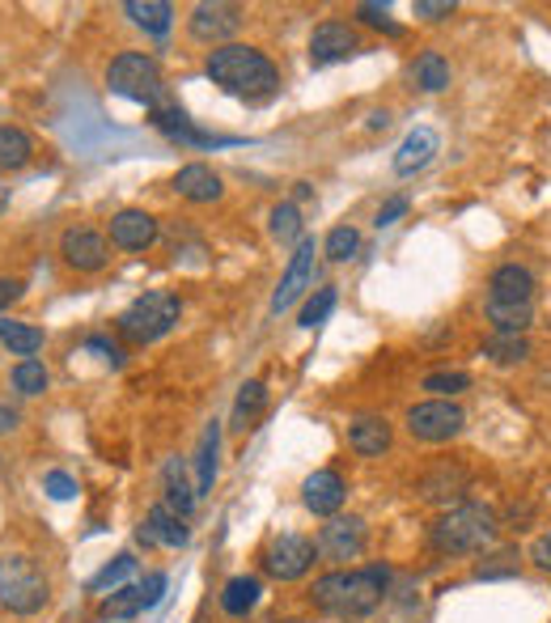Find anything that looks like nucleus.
Wrapping results in <instances>:
<instances>
[{
	"mask_svg": "<svg viewBox=\"0 0 551 623\" xmlns=\"http://www.w3.org/2000/svg\"><path fill=\"white\" fill-rule=\"evenodd\" d=\"M467 488V475L462 471H450V466H437L428 480H421V496L424 500H458V493Z\"/></svg>",
	"mask_w": 551,
	"mask_h": 623,
	"instance_id": "c756f323",
	"label": "nucleus"
},
{
	"mask_svg": "<svg viewBox=\"0 0 551 623\" xmlns=\"http://www.w3.org/2000/svg\"><path fill=\"white\" fill-rule=\"evenodd\" d=\"M131 568H136V559H131V552H124V556H115L97 577H90V590L102 593V590H119L124 581L131 577Z\"/></svg>",
	"mask_w": 551,
	"mask_h": 623,
	"instance_id": "4c0bfd02",
	"label": "nucleus"
},
{
	"mask_svg": "<svg viewBox=\"0 0 551 623\" xmlns=\"http://www.w3.org/2000/svg\"><path fill=\"white\" fill-rule=\"evenodd\" d=\"M407 208H412V199H407V196H390L387 204L378 208V221H374V226H378V230H387V226H394V221H399Z\"/></svg>",
	"mask_w": 551,
	"mask_h": 623,
	"instance_id": "c03bdc74",
	"label": "nucleus"
},
{
	"mask_svg": "<svg viewBox=\"0 0 551 623\" xmlns=\"http://www.w3.org/2000/svg\"><path fill=\"white\" fill-rule=\"evenodd\" d=\"M51 602V586L31 556H0V607L13 615H38Z\"/></svg>",
	"mask_w": 551,
	"mask_h": 623,
	"instance_id": "423d86ee",
	"label": "nucleus"
},
{
	"mask_svg": "<svg viewBox=\"0 0 551 623\" xmlns=\"http://www.w3.org/2000/svg\"><path fill=\"white\" fill-rule=\"evenodd\" d=\"M217 454H221V425L213 420V425L204 428V437H199V454H195V496L213 493V484H217Z\"/></svg>",
	"mask_w": 551,
	"mask_h": 623,
	"instance_id": "5701e85b",
	"label": "nucleus"
},
{
	"mask_svg": "<svg viewBox=\"0 0 551 623\" xmlns=\"http://www.w3.org/2000/svg\"><path fill=\"white\" fill-rule=\"evenodd\" d=\"M357 51H360V34L348 22H323V26H314V34H310V65L314 68L344 65Z\"/></svg>",
	"mask_w": 551,
	"mask_h": 623,
	"instance_id": "9d476101",
	"label": "nucleus"
},
{
	"mask_svg": "<svg viewBox=\"0 0 551 623\" xmlns=\"http://www.w3.org/2000/svg\"><path fill=\"white\" fill-rule=\"evenodd\" d=\"M22 293H26V285H22V280H13V276H0V314H4V310H9V305H13V301H18Z\"/></svg>",
	"mask_w": 551,
	"mask_h": 623,
	"instance_id": "49530a36",
	"label": "nucleus"
},
{
	"mask_svg": "<svg viewBox=\"0 0 551 623\" xmlns=\"http://www.w3.org/2000/svg\"><path fill=\"white\" fill-rule=\"evenodd\" d=\"M390 128V111H374L369 115V131H387Z\"/></svg>",
	"mask_w": 551,
	"mask_h": 623,
	"instance_id": "09e8293b",
	"label": "nucleus"
},
{
	"mask_svg": "<svg viewBox=\"0 0 551 623\" xmlns=\"http://www.w3.org/2000/svg\"><path fill=\"white\" fill-rule=\"evenodd\" d=\"M357 251H360V233L353 230V226H335V230L326 233V242H323V255L331 263H348V259H357Z\"/></svg>",
	"mask_w": 551,
	"mask_h": 623,
	"instance_id": "f704fd0d",
	"label": "nucleus"
},
{
	"mask_svg": "<svg viewBox=\"0 0 551 623\" xmlns=\"http://www.w3.org/2000/svg\"><path fill=\"white\" fill-rule=\"evenodd\" d=\"M437 149H441V136L433 128H412L403 136V145H399V153H394V174L399 178H412V174H421L424 165L437 158Z\"/></svg>",
	"mask_w": 551,
	"mask_h": 623,
	"instance_id": "6ab92c4d",
	"label": "nucleus"
},
{
	"mask_svg": "<svg viewBox=\"0 0 551 623\" xmlns=\"http://www.w3.org/2000/svg\"><path fill=\"white\" fill-rule=\"evenodd\" d=\"M47 382H51V373H47V365H43V361L26 357V361L13 365V391H18V394L34 399V394L47 391Z\"/></svg>",
	"mask_w": 551,
	"mask_h": 623,
	"instance_id": "72a5a7b5",
	"label": "nucleus"
},
{
	"mask_svg": "<svg viewBox=\"0 0 551 623\" xmlns=\"http://www.w3.org/2000/svg\"><path fill=\"white\" fill-rule=\"evenodd\" d=\"M412 85H416L421 94H441V90H450V60H446L441 51H421V56L412 60Z\"/></svg>",
	"mask_w": 551,
	"mask_h": 623,
	"instance_id": "412c9836",
	"label": "nucleus"
},
{
	"mask_svg": "<svg viewBox=\"0 0 551 623\" xmlns=\"http://www.w3.org/2000/svg\"><path fill=\"white\" fill-rule=\"evenodd\" d=\"M204 77L213 85H221L229 99L242 102H267L280 90V68L272 65L260 47H246V43L213 47L204 60Z\"/></svg>",
	"mask_w": 551,
	"mask_h": 623,
	"instance_id": "f257e3e1",
	"label": "nucleus"
},
{
	"mask_svg": "<svg viewBox=\"0 0 551 623\" xmlns=\"http://www.w3.org/2000/svg\"><path fill=\"white\" fill-rule=\"evenodd\" d=\"M301 500L314 518H335L348 500V484L335 475V471H314L306 484H301Z\"/></svg>",
	"mask_w": 551,
	"mask_h": 623,
	"instance_id": "2eb2a0df",
	"label": "nucleus"
},
{
	"mask_svg": "<svg viewBox=\"0 0 551 623\" xmlns=\"http://www.w3.org/2000/svg\"><path fill=\"white\" fill-rule=\"evenodd\" d=\"M496 526H501L496 509H487L480 500H458L428 526V543L441 556H471V552H484L496 539Z\"/></svg>",
	"mask_w": 551,
	"mask_h": 623,
	"instance_id": "7ed1b4c3",
	"label": "nucleus"
},
{
	"mask_svg": "<svg viewBox=\"0 0 551 623\" xmlns=\"http://www.w3.org/2000/svg\"><path fill=\"white\" fill-rule=\"evenodd\" d=\"M179 319H183V301L179 293H165V289H149V293H140L131 305L119 310V319H115V331L128 339V344H158L162 335L179 327Z\"/></svg>",
	"mask_w": 551,
	"mask_h": 623,
	"instance_id": "20e7f679",
	"label": "nucleus"
},
{
	"mask_svg": "<svg viewBox=\"0 0 551 623\" xmlns=\"http://www.w3.org/2000/svg\"><path fill=\"white\" fill-rule=\"evenodd\" d=\"M407 432L416 441H428V446H441V441H455L458 432L467 428V412L458 407L455 399H424V403H412L407 416H403Z\"/></svg>",
	"mask_w": 551,
	"mask_h": 623,
	"instance_id": "0eeeda50",
	"label": "nucleus"
},
{
	"mask_svg": "<svg viewBox=\"0 0 551 623\" xmlns=\"http://www.w3.org/2000/svg\"><path fill=\"white\" fill-rule=\"evenodd\" d=\"M394 441V428H390L387 416H357L348 425V450L360 454V459H382Z\"/></svg>",
	"mask_w": 551,
	"mask_h": 623,
	"instance_id": "aec40b11",
	"label": "nucleus"
},
{
	"mask_svg": "<svg viewBox=\"0 0 551 623\" xmlns=\"http://www.w3.org/2000/svg\"><path fill=\"white\" fill-rule=\"evenodd\" d=\"M484 357L492 365H521L530 357V339L526 335H492L484 344Z\"/></svg>",
	"mask_w": 551,
	"mask_h": 623,
	"instance_id": "473e14b6",
	"label": "nucleus"
},
{
	"mask_svg": "<svg viewBox=\"0 0 551 623\" xmlns=\"http://www.w3.org/2000/svg\"><path fill=\"white\" fill-rule=\"evenodd\" d=\"M145 611V590L140 586H119V590H111V598L102 602V620H136Z\"/></svg>",
	"mask_w": 551,
	"mask_h": 623,
	"instance_id": "7c9ffc66",
	"label": "nucleus"
},
{
	"mask_svg": "<svg viewBox=\"0 0 551 623\" xmlns=\"http://www.w3.org/2000/svg\"><path fill=\"white\" fill-rule=\"evenodd\" d=\"M170 187H174L183 199H192V204H217V199L226 196L221 174H217L213 165H204V162L183 165V170L174 174V183H170Z\"/></svg>",
	"mask_w": 551,
	"mask_h": 623,
	"instance_id": "a211bd4d",
	"label": "nucleus"
},
{
	"mask_svg": "<svg viewBox=\"0 0 551 623\" xmlns=\"http://www.w3.org/2000/svg\"><path fill=\"white\" fill-rule=\"evenodd\" d=\"M34 158V140L31 131H22L18 124H0V174H13V170H26Z\"/></svg>",
	"mask_w": 551,
	"mask_h": 623,
	"instance_id": "4be33fe9",
	"label": "nucleus"
},
{
	"mask_svg": "<svg viewBox=\"0 0 551 623\" xmlns=\"http://www.w3.org/2000/svg\"><path fill=\"white\" fill-rule=\"evenodd\" d=\"M165 586H170V577H165V573H149V581L140 586V590H145V611H153V607L162 602Z\"/></svg>",
	"mask_w": 551,
	"mask_h": 623,
	"instance_id": "a18cd8bd",
	"label": "nucleus"
},
{
	"mask_svg": "<svg viewBox=\"0 0 551 623\" xmlns=\"http://www.w3.org/2000/svg\"><path fill=\"white\" fill-rule=\"evenodd\" d=\"M263 407H267V387L255 378V382H246V387L238 391V399H233V416H229V425L238 428V432H246V428L263 416Z\"/></svg>",
	"mask_w": 551,
	"mask_h": 623,
	"instance_id": "bb28decb",
	"label": "nucleus"
},
{
	"mask_svg": "<svg viewBox=\"0 0 551 623\" xmlns=\"http://www.w3.org/2000/svg\"><path fill=\"white\" fill-rule=\"evenodd\" d=\"M85 353H97L111 369H119V365H124V348H119L115 339H106V335H90V339H85Z\"/></svg>",
	"mask_w": 551,
	"mask_h": 623,
	"instance_id": "a19ab883",
	"label": "nucleus"
},
{
	"mask_svg": "<svg viewBox=\"0 0 551 623\" xmlns=\"http://www.w3.org/2000/svg\"><path fill=\"white\" fill-rule=\"evenodd\" d=\"M496 564H480L475 568V577H484V581H492V577H514L518 573V559H514V552H501V556H492Z\"/></svg>",
	"mask_w": 551,
	"mask_h": 623,
	"instance_id": "37998d69",
	"label": "nucleus"
},
{
	"mask_svg": "<svg viewBox=\"0 0 551 623\" xmlns=\"http://www.w3.org/2000/svg\"><path fill=\"white\" fill-rule=\"evenodd\" d=\"M9 208V187H0V212Z\"/></svg>",
	"mask_w": 551,
	"mask_h": 623,
	"instance_id": "603ef678",
	"label": "nucleus"
},
{
	"mask_svg": "<svg viewBox=\"0 0 551 623\" xmlns=\"http://www.w3.org/2000/svg\"><path fill=\"white\" fill-rule=\"evenodd\" d=\"M60 255H65V263L72 267V272H102L106 263H111V246H106V238L97 230H90V226H72V230H65V238H60Z\"/></svg>",
	"mask_w": 551,
	"mask_h": 623,
	"instance_id": "f8f14e48",
	"label": "nucleus"
},
{
	"mask_svg": "<svg viewBox=\"0 0 551 623\" xmlns=\"http://www.w3.org/2000/svg\"><path fill=\"white\" fill-rule=\"evenodd\" d=\"M357 18L365 22V26H374V31H382V34H403V26L399 22H390V9L387 4H357Z\"/></svg>",
	"mask_w": 551,
	"mask_h": 623,
	"instance_id": "58836bf2",
	"label": "nucleus"
},
{
	"mask_svg": "<svg viewBox=\"0 0 551 623\" xmlns=\"http://www.w3.org/2000/svg\"><path fill=\"white\" fill-rule=\"evenodd\" d=\"M9 428H18V412H13V407H0V432H9Z\"/></svg>",
	"mask_w": 551,
	"mask_h": 623,
	"instance_id": "8fccbe9b",
	"label": "nucleus"
},
{
	"mask_svg": "<svg viewBox=\"0 0 551 623\" xmlns=\"http://www.w3.org/2000/svg\"><path fill=\"white\" fill-rule=\"evenodd\" d=\"M124 13L131 18V26H140L145 34H158V38L174 26V4H165V0H128Z\"/></svg>",
	"mask_w": 551,
	"mask_h": 623,
	"instance_id": "b1692460",
	"label": "nucleus"
},
{
	"mask_svg": "<svg viewBox=\"0 0 551 623\" xmlns=\"http://www.w3.org/2000/svg\"><path fill=\"white\" fill-rule=\"evenodd\" d=\"M136 539H140V543H162V547H187L192 530H187V518H179V514L162 500V505H153V509L145 514Z\"/></svg>",
	"mask_w": 551,
	"mask_h": 623,
	"instance_id": "dca6fc26",
	"label": "nucleus"
},
{
	"mask_svg": "<svg viewBox=\"0 0 551 623\" xmlns=\"http://www.w3.org/2000/svg\"><path fill=\"white\" fill-rule=\"evenodd\" d=\"M530 559H535L543 573H551V534H543V539L530 543Z\"/></svg>",
	"mask_w": 551,
	"mask_h": 623,
	"instance_id": "de8ad7c7",
	"label": "nucleus"
},
{
	"mask_svg": "<svg viewBox=\"0 0 551 623\" xmlns=\"http://www.w3.org/2000/svg\"><path fill=\"white\" fill-rule=\"evenodd\" d=\"M187 26H192V38H199V43H217V47H226L229 38L242 31V9H238V4H221V0H213V4H195Z\"/></svg>",
	"mask_w": 551,
	"mask_h": 623,
	"instance_id": "ddd939ff",
	"label": "nucleus"
},
{
	"mask_svg": "<svg viewBox=\"0 0 551 623\" xmlns=\"http://www.w3.org/2000/svg\"><path fill=\"white\" fill-rule=\"evenodd\" d=\"M319 556L323 559H335V564H344V559H357L365 552V518L357 514H335L331 522L319 530Z\"/></svg>",
	"mask_w": 551,
	"mask_h": 623,
	"instance_id": "9b49d317",
	"label": "nucleus"
},
{
	"mask_svg": "<svg viewBox=\"0 0 551 623\" xmlns=\"http://www.w3.org/2000/svg\"><path fill=\"white\" fill-rule=\"evenodd\" d=\"M43 493L51 496V500H72L77 496V480L68 471H47L43 475Z\"/></svg>",
	"mask_w": 551,
	"mask_h": 623,
	"instance_id": "ea45409f",
	"label": "nucleus"
},
{
	"mask_svg": "<svg viewBox=\"0 0 551 623\" xmlns=\"http://www.w3.org/2000/svg\"><path fill=\"white\" fill-rule=\"evenodd\" d=\"M314 556H319V547H314L306 534H280V539H272V547L263 552V568H267L276 581H297V577H306V573L314 568Z\"/></svg>",
	"mask_w": 551,
	"mask_h": 623,
	"instance_id": "6e6552de",
	"label": "nucleus"
},
{
	"mask_svg": "<svg viewBox=\"0 0 551 623\" xmlns=\"http://www.w3.org/2000/svg\"><path fill=\"white\" fill-rule=\"evenodd\" d=\"M487 301H514V305H530L535 301V272L521 263H501L487 276Z\"/></svg>",
	"mask_w": 551,
	"mask_h": 623,
	"instance_id": "f3484780",
	"label": "nucleus"
},
{
	"mask_svg": "<svg viewBox=\"0 0 551 623\" xmlns=\"http://www.w3.org/2000/svg\"><path fill=\"white\" fill-rule=\"evenodd\" d=\"M260 577H233V581H226V590H221V611L226 615H233V620H246L255 607H260Z\"/></svg>",
	"mask_w": 551,
	"mask_h": 623,
	"instance_id": "a878e982",
	"label": "nucleus"
},
{
	"mask_svg": "<svg viewBox=\"0 0 551 623\" xmlns=\"http://www.w3.org/2000/svg\"><path fill=\"white\" fill-rule=\"evenodd\" d=\"M310 192H314L310 183H297V187H292V196H297V199H310Z\"/></svg>",
	"mask_w": 551,
	"mask_h": 623,
	"instance_id": "3c124183",
	"label": "nucleus"
},
{
	"mask_svg": "<svg viewBox=\"0 0 551 623\" xmlns=\"http://www.w3.org/2000/svg\"><path fill=\"white\" fill-rule=\"evenodd\" d=\"M314 238H301L297 246H292L289 255V267H285V276H280V285H276V293H272V314H285L297 305V297L306 293L310 285H314Z\"/></svg>",
	"mask_w": 551,
	"mask_h": 623,
	"instance_id": "1a4fd4ad",
	"label": "nucleus"
},
{
	"mask_svg": "<svg viewBox=\"0 0 551 623\" xmlns=\"http://www.w3.org/2000/svg\"><path fill=\"white\" fill-rule=\"evenodd\" d=\"M106 90L115 99H128L136 106H158L165 99V81H162V68L153 56L145 51H119L111 65H106Z\"/></svg>",
	"mask_w": 551,
	"mask_h": 623,
	"instance_id": "39448f33",
	"label": "nucleus"
},
{
	"mask_svg": "<svg viewBox=\"0 0 551 623\" xmlns=\"http://www.w3.org/2000/svg\"><path fill=\"white\" fill-rule=\"evenodd\" d=\"M158 217H149L145 208H119L111 217V246L119 251H149L158 242Z\"/></svg>",
	"mask_w": 551,
	"mask_h": 623,
	"instance_id": "4468645a",
	"label": "nucleus"
},
{
	"mask_svg": "<svg viewBox=\"0 0 551 623\" xmlns=\"http://www.w3.org/2000/svg\"><path fill=\"white\" fill-rule=\"evenodd\" d=\"M484 314L496 335H526L535 323V305H514V301H487Z\"/></svg>",
	"mask_w": 551,
	"mask_h": 623,
	"instance_id": "393cba45",
	"label": "nucleus"
},
{
	"mask_svg": "<svg viewBox=\"0 0 551 623\" xmlns=\"http://www.w3.org/2000/svg\"><path fill=\"white\" fill-rule=\"evenodd\" d=\"M424 391H433V399H450V394L471 391V373L467 369H437L421 382Z\"/></svg>",
	"mask_w": 551,
	"mask_h": 623,
	"instance_id": "c9c22d12",
	"label": "nucleus"
},
{
	"mask_svg": "<svg viewBox=\"0 0 551 623\" xmlns=\"http://www.w3.org/2000/svg\"><path fill=\"white\" fill-rule=\"evenodd\" d=\"M165 505L179 514V518H192L195 514V493L183 480V462H170L165 466Z\"/></svg>",
	"mask_w": 551,
	"mask_h": 623,
	"instance_id": "2f4dec72",
	"label": "nucleus"
},
{
	"mask_svg": "<svg viewBox=\"0 0 551 623\" xmlns=\"http://www.w3.org/2000/svg\"><path fill=\"white\" fill-rule=\"evenodd\" d=\"M416 9V18H424V22H446V18H455V0H416L412 4Z\"/></svg>",
	"mask_w": 551,
	"mask_h": 623,
	"instance_id": "79ce46f5",
	"label": "nucleus"
},
{
	"mask_svg": "<svg viewBox=\"0 0 551 623\" xmlns=\"http://www.w3.org/2000/svg\"><path fill=\"white\" fill-rule=\"evenodd\" d=\"M267 230L272 238L280 242V246H297L306 233H301V208L292 204V199H280L276 208H272V217H267Z\"/></svg>",
	"mask_w": 551,
	"mask_h": 623,
	"instance_id": "c85d7f7f",
	"label": "nucleus"
},
{
	"mask_svg": "<svg viewBox=\"0 0 551 623\" xmlns=\"http://www.w3.org/2000/svg\"><path fill=\"white\" fill-rule=\"evenodd\" d=\"M0 344L13 353V357H34L43 348V331L31 327V323H13V319H0Z\"/></svg>",
	"mask_w": 551,
	"mask_h": 623,
	"instance_id": "cd10ccee",
	"label": "nucleus"
},
{
	"mask_svg": "<svg viewBox=\"0 0 551 623\" xmlns=\"http://www.w3.org/2000/svg\"><path fill=\"white\" fill-rule=\"evenodd\" d=\"M390 586V568L387 564H365V568H340V573H326L314 581V607L331 615V620H365L382 607Z\"/></svg>",
	"mask_w": 551,
	"mask_h": 623,
	"instance_id": "f03ea898",
	"label": "nucleus"
},
{
	"mask_svg": "<svg viewBox=\"0 0 551 623\" xmlns=\"http://www.w3.org/2000/svg\"><path fill=\"white\" fill-rule=\"evenodd\" d=\"M335 289H319V293L310 297L306 305H301V314H297V327H306V331H314L319 323H326L331 319V310H335Z\"/></svg>",
	"mask_w": 551,
	"mask_h": 623,
	"instance_id": "e433bc0d",
	"label": "nucleus"
}]
</instances>
